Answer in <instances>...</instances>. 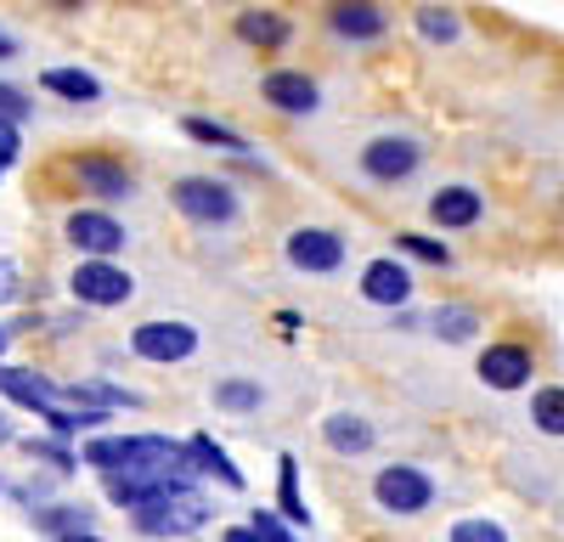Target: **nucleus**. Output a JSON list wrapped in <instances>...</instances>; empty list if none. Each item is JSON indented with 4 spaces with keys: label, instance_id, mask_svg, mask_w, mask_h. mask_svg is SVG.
<instances>
[{
    "label": "nucleus",
    "instance_id": "cd10ccee",
    "mask_svg": "<svg viewBox=\"0 0 564 542\" xmlns=\"http://www.w3.org/2000/svg\"><path fill=\"white\" fill-rule=\"evenodd\" d=\"M395 249H401V254H412V260H430V265H452L446 243H435V238H417V232H401V238H395Z\"/></svg>",
    "mask_w": 564,
    "mask_h": 542
},
{
    "label": "nucleus",
    "instance_id": "423d86ee",
    "mask_svg": "<svg viewBox=\"0 0 564 542\" xmlns=\"http://www.w3.org/2000/svg\"><path fill=\"white\" fill-rule=\"evenodd\" d=\"M130 350L141 356V361H186L198 350V328L193 323H164V316H153V323H141V328H130Z\"/></svg>",
    "mask_w": 564,
    "mask_h": 542
},
{
    "label": "nucleus",
    "instance_id": "c9c22d12",
    "mask_svg": "<svg viewBox=\"0 0 564 542\" xmlns=\"http://www.w3.org/2000/svg\"><path fill=\"white\" fill-rule=\"evenodd\" d=\"M7 435H12V430H7V419H0V441H7Z\"/></svg>",
    "mask_w": 564,
    "mask_h": 542
},
{
    "label": "nucleus",
    "instance_id": "ddd939ff",
    "mask_svg": "<svg viewBox=\"0 0 564 542\" xmlns=\"http://www.w3.org/2000/svg\"><path fill=\"white\" fill-rule=\"evenodd\" d=\"M361 294L372 300V305H406L412 300V271L401 265V260H372L367 271H361Z\"/></svg>",
    "mask_w": 564,
    "mask_h": 542
},
{
    "label": "nucleus",
    "instance_id": "1a4fd4ad",
    "mask_svg": "<svg viewBox=\"0 0 564 542\" xmlns=\"http://www.w3.org/2000/svg\"><path fill=\"white\" fill-rule=\"evenodd\" d=\"M423 164V148L412 142V136H372V142L361 148V170L372 181H401Z\"/></svg>",
    "mask_w": 564,
    "mask_h": 542
},
{
    "label": "nucleus",
    "instance_id": "6ab92c4d",
    "mask_svg": "<svg viewBox=\"0 0 564 542\" xmlns=\"http://www.w3.org/2000/svg\"><path fill=\"white\" fill-rule=\"evenodd\" d=\"M276 509H282V525H311V509L300 497V464L294 458H276Z\"/></svg>",
    "mask_w": 564,
    "mask_h": 542
},
{
    "label": "nucleus",
    "instance_id": "f8f14e48",
    "mask_svg": "<svg viewBox=\"0 0 564 542\" xmlns=\"http://www.w3.org/2000/svg\"><path fill=\"white\" fill-rule=\"evenodd\" d=\"M74 175H79V187L97 193V198H130V193H135V175H130L124 164L102 159V153H85V159L74 164Z\"/></svg>",
    "mask_w": 564,
    "mask_h": 542
},
{
    "label": "nucleus",
    "instance_id": "bb28decb",
    "mask_svg": "<svg viewBox=\"0 0 564 542\" xmlns=\"http://www.w3.org/2000/svg\"><path fill=\"white\" fill-rule=\"evenodd\" d=\"M29 458H45L57 475H68V469H79V458L63 446V441H45V435H29Z\"/></svg>",
    "mask_w": 564,
    "mask_h": 542
},
{
    "label": "nucleus",
    "instance_id": "412c9836",
    "mask_svg": "<svg viewBox=\"0 0 564 542\" xmlns=\"http://www.w3.org/2000/svg\"><path fill=\"white\" fill-rule=\"evenodd\" d=\"M34 525L52 531L57 542H63V536H85V531H90V509H85V503H57V509H40Z\"/></svg>",
    "mask_w": 564,
    "mask_h": 542
},
{
    "label": "nucleus",
    "instance_id": "a878e982",
    "mask_svg": "<svg viewBox=\"0 0 564 542\" xmlns=\"http://www.w3.org/2000/svg\"><path fill=\"white\" fill-rule=\"evenodd\" d=\"M446 542H508V531L497 520H486V514H468V520H457L446 531Z\"/></svg>",
    "mask_w": 564,
    "mask_h": 542
},
{
    "label": "nucleus",
    "instance_id": "f257e3e1",
    "mask_svg": "<svg viewBox=\"0 0 564 542\" xmlns=\"http://www.w3.org/2000/svg\"><path fill=\"white\" fill-rule=\"evenodd\" d=\"M79 464L102 469V475H170V469H193L181 441L170 435H97L85 441Z\"/></svg>",
    "mask_w": 564,
    "mask_h": 542
},
{
    "label": "nucleus",
    "instance_id": "e433bc0d",
    "mask_svg": "<svg viewBox=\"0 0 564 542\" xmlns=\"http://www.w3.org/2000/svg\"><path fill=\"white\" fill-rule=\"evenodd\" d=\"M0 350H7V328H0Z\"/></svg>",
    "mask_w": 564,
    "mask_h": 542
},
{
    "label": "nucleus",
    "instance_id": "0eeeda50",
    "mask_svg": "<svg viewBox=\"0 0 564 542\" xmlns=\"http://www.w3.org/2000/svg\"><path fill=\"white\" fill-rule=\"evenodd\" d=\"M63 238H68L79 254H90V260H113L130 232H124L113 215H102V209H74V215L63 220Z\"/></svg>",
    "mask_w": 564,
    "mask_h": 542
},
{
    "label": "nucleus",
    "instance_id": "473e14b6",
    "mask_svg": "<svg viewBox=\"0 0 564 542\" xmlns=\"http://www.w3.org/2000/svg\"><path fill=\"white\" fill-rule=\"evenodd\" d=\"M226 542H260V536H254L249 525H231V531H226Z\"/></svg>",
    "mask_w": 564,
    "mask_h": 542
},
{
    "label": "nucleus",
    "instance_id": "b1692460",
    "mask_svg": "<svg viewBox=\"0 0 564 542\" xmlns=\"http://www.w3.org/2000/svg\"><path fill=\"white\" fill-rule=\"evenodd\" d=\"M260 401H265V390L249 384V379H220L215 384V406H226V413H260Z\"/></svg>",
    "mask_w": 564,
    "mask_h": 542
},
{
    "label": "nucleus",
    "instance_id": "dca6fc26",
    "mask_svg": "<svg viewBox=\"0 0 564 542\" xmlns=\"http://www.w3.org/2000/svg\"><path fill=\"white\" fill-rule=\"evenodd\" d=\"M480 193L475 187H441L435 198H430V215L441 220V226H475L480 220Z\"/></svg>",
    "mask_w": 564,
    "mask_h": 542
},
{
    "label": "nucleus",
    "instance_id": "a211bd4d",
    "mask_svg": "<svg viewBox=\"0 0 564 542\" xmlns=\"http://www.w3.org/2000/svg\"><path fill=\"white\" fill-rule=\"evenodd\" d=\"M430 334L446 339V345H468L480 334V311H468V305H435L430 311Z\"/></svg>",
    "mask_w": 564,
    "mask_h": 542
},
{
    "label": "nucleus",
    "instance_id": "aec40b11",
    "mask_svg": "<svg viewBox=\"0 0 564 542\" xmlns=\"http://www.w3.org/2000/svg\"><path fill=\"white\" fill-rule=\"evenodd\" d=\"M40 85H45V90H57V97H68V102H102L97 74H85V68H45Z\"/></svg>",
    "mask_w": 564,
    "mask_h": 542
},
{
    "label": "nucleus",
    "instance_id": "6e6552de",
    "mask_svg": "<svg viewBox=\"0 0 564 542\" xmlns=\"http://www.w3.org/2000/svg\"><path fill=\"white\" fill-rule=\"evenodd\" d=\"M282 254H289L294 271H339L345 265V238L327 232V226H300V232H289Z\"/></svg>",
    "mask_w": 564,
    "mask_h": 542
},
{
    "label": "nucleus",
    "instance_id": "f3484780",
    "mask_svg": "<svg viewBox=\"0 0 564 542\" xmlns=\"http://www.w3.org/2000/svg\"><path fill=\"white\" fill-rule=\"evenodd\" d=\"M327 23H334L339 40H379L390 29V18L379 7H334V12H327Z\"/></svg>",
    "mask_w": 564,
    "mask_h": 542
},
{
    "label": "nucleus",
    "instance_id": "72a5a7b5",
    "mask_svg": "<svg viewBox=\"0 0 564 542\" xmlns=\"http://www.w3.org/2000/svg\"><path fill=\"white\" fill-rule=\"evenodd\" d=\"M12 52H18V40H12V34H0V57H12Z\"/></svg>",
    "mask_w": 564,
    "mask_h": 542
},
{
    "label": "nucleus",
    "instance_id": "9d476101",
    "mask_svg": "<svg viewBox=\"0 0 564 542\" xmlns=\"http://www.w3.org/2000/svg\"><path fill=\"white\" fill-rule=\"evenodd\" d=\"M531 373H536V356L525 345H486V356H480V379L491 390H520V384H531Z\"/></svg>",
    "mask_w": 564,
    "mask_h": 542
},
{
    "label": "nucleus",
    "instance_id": "393cba45",
    "mask_svg": "<svg viewBox=\"0 0 564 542\" xmlns=\"http://www.w3.org/2000/svg\"><path fill=\"white\" fill-rule=\"evenodd\" d=\"M531 424L542 435H564V390L558 384H547V390L531 395Z\"/></svg>",
    "mask_w": 564,
    "mask_h": 542
},
{
    "label": "nucleus",
    "instance_id": "9b49d317",
    "mask_svg": "<svg viewBox=\"0 0 564 542\" xmlns=\"http://www.w3.org/2000/svg\"><path fill=\"white\" fill-rule=\"evenodd\" d=\"M260 97L282 113H316V79L300 74V68H271L265 85H260Z\"/></svg>",
    "mask_w": 564,
    "mask_h": 542
},
{
    "label": "nucleus",
    "instance_id": "39448f33",
    "mask_svg": "<svg viewBox=\"0 0 564 542\" xmlns=\"http://www.w3.org/2000/svg\"><path fill=\"white\" fill-rule=\"evenodd\" d=\"M68 289H74L79 305H124L135 294V278L124 265H113V260H79Z\"/></svg>",
    "mask_w": 564,
    "mask_h": 542
},
{
    "label": "nucleus",
    "instance_id": "20e7f679",
    "mask_svg": "<svg viewBox=\"0 0 564 542\" xmlns=\"http://www.w3.org/2000/svg\"><path fill=\"white\" fill-rule=\"evenodd\" d=\"M170 204L186 220H198V226H220V220L238 215V193H231L226 181H215V175H181L170 187Z\"/></svg>",
    "mask_w": 564,
    "mask_h": 542
},
{
    "label": "nucleus",
    "instance_id": "f704fd0d",
    "mask_svg": "<svg viewBox=\"0 0 564 542\" xmlns=\"http://www.w3.org/2000/svg\"><path fill=\"white\" fill-rule=\"evenodd\" d=\"M63 542H102L97 531H85V536H63Z\"/></svg>",
    "mask_w": 564,
    "mask_h": 542
},
{
    "label": "nucleus",
    "instance_id": "2f4dec72",
    "mask_svg": "<svg viewBox=\"0 0 564 542\" xmlns=\"http://www.w3.org/2000/svg\"><path fill=\"white\" fill-rule=\"evenodd\" d=\"M12 294H18V265L0 260V300H12Z\"/></svg>",
    "mask_w": 564,
    "mask_h": 542
},
{
    "label": "nucleus",
    "instance_id": "2eb2a0df",
    "mask_svg": "<svg viewBox=\"0 0 564 542\" xmlns=\"http://www.w3.org/2000/svg\"><path fill=\"white\" fill-rule=\"evenodd\" d=\"M181 452H186V458H193V469L215 475V480H220V486H231V491H243V469L231 464V458H226V446H215L209 435H193V441H186Z\"/></svg>",
    "mask_w": 564,
    "mask_h": 542
},
{
    "label": "nucleus",
    "instance_id": "7ed1b4c3",
    "mask_svg": "<svg viewBox=\"0 0 564 542\" xmlns=\"http://www.w3.org/2000/svg\"><path fill=\"white\" fill-rule=\"evenodd\" d=\"M372 503H379L384 514L412 520V514H423L435 503V480L423 475L417 464H384L379 475H372Z\"/></svg>",
    "mask_w": 564,
    "mask_h": 542
},
{
    "label": "nucleus",
    "instance_id": "f03ea898",
    "mask_svg": "<svg viewBox=\"0 0 564 542\" xmlns=\"http://www.w3.org/2000/svg\"><path fill=\"white\" fill-rule=\"evenodd\" d=\"M135 525L148 531L153 542H181L209 525V503L198 491H170V497H153L148 509H135Z\"/></svg>",
    "mask_w": 564,
    "mask_h": 542
},
{
    "label": "nucleus",
    "instance_id": "4468645a",
    "mask_svg": "<svg viewBox=\"0 0 564 542\" xmlns=\"http://www.w3.org/2000/svg\"><path fill=\"white\" fill-rule=\"evenodd\" d=\"M322 441L339 452V458H361V452H372V424L356 419V413H334V419H322Z\"/></svg>",
    "mask_w": 564,
    "mask_h": 542
},
{
    "label": "nucleus",
    "instance_id": "5701e85b",
    "mask_svg": "<svg viewBox=\"0 0 564 542\" xmlns=\"http://www.w3.org/2000/svg\"><path fill=\"white\" fill-rule=\"evenodd\" d=\"M238 34H243L249 45H265V52H271V45L289 40V23L271 18V12H238Z\"/></svg>",
    "mask_w": 564,
    "mask_h": 542
},
{
    "label": "nucleus",
    "instance_id": "4be33fe9",
    "mask_svg": "<svg viewBox=\"0 0 564 542\" xmlns=\"http://www.w3.org/2000/svg\"><path fill=\"white\" fill-rule=\"evenodd\" d=\"M186 136L193 142H204V148H220V153H249V142L231 124H220V119H186Z\"/></svg>",
    "mask_w": 564,
    "mask_h": 542
},
{
    "label": "nucleus",
    "instance_id": "c85d7f7f",
    "mask_svg": "<svg viewBox=\"0 0 564 542\" xmlns=\"http://www.w3.org/2000/svg\"><path fill=\"white\" fill-rule=\"evenodd\" d=\"M417 29H423V40H457V18L441 12V7H423L417 12Z\"/></svg>",
    "mask_w": 564,
    "mask_h": 542
},
{
    "label": "nucleus",
    "instance_id": "c756f323",
    "mask_svg": "<svg viewBox=\"0 0 564 542\" xmlns=\"http://www.w3.org/2000/svg\"><path fill=\"white\" fill-rule=\"evenodd\" d=\"M29 113H34V102L23 97V90L0 85V119H7V124H18V119H29Z\"/></svg>",
    "mask_w": 564,
    "mask_h": 542
},
{
    "label": "nucleus",
    "instance_id": "7c9ffc66",
    "mask_svg": "<svg viewBox=\"0 0 564 542\" xmlns=\"http://www.w3.org/2000/svg\"><path fill=\"white\" fill-rule=\"evenodd\" d=\"M18 124H7V119H0V170H7V164H18Z\"/></svg>",
    "mask_w": 564,
    "mask_h": 542
}]
</instances>
